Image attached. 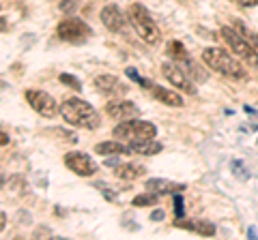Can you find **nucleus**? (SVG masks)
<instances>
[{
  "mask_svg": "<svg viewBox=\"0 0 258 240\" xmlns=\"http://www.w3.org/2000/svg\"><path fill=\"white\" fill-rule=\"evenodd\" d=\"M60 116L64 118V123H69L71 127H78V129H88L93 131L101 125V118L97 114V109L84 99L71 97L60 105Z\"/></svg>",
  "mask_w": 258,
  "mask_h": 240,
  "instance_id": "f257e3e1",
  "label": "nucleus"
},
{
  "mask_svg": "<svg viewBox=\"0 0 258 240\" xmlns=\"http://www.w3.org/2000/svg\"><path fill=\"white\" fill-rule=\"evenodd\" d=\"M203 62L207 67H211L217 73H222L226 77H232V79H245L247 73L245 69L241 67V62L232 58V54H228L226 50H220V47H207L203 50Z\"/></svg>",
  "mask_w": 258,
  "mask_h": 240,
  "instance_id": "f03ea898",
  "label": "nucleus"
},
{
  "mask_svg": "<svg viewBox=\"0 0 258 240\" xmlns=\"http://www.w3.org/2000/svg\"><path fill=\"white\" fill-rule=\"evenodd\" d=\"M127 20H129L132 28L136 30V33H138V37L142 39V41L155 45L159 39H161L157 24L153 22L151 13L147 11V7H142V5H138V3L132 5V7H129V11H127Z\"/></svg>",
  "mask_w": 258,
  "mask_h": 240,
  "instance_id": "7ed1b4c3",
  "label": "nucleus"
},
{
  "mask_svg": "<svg viewBox=\"0 0 258 240\" xmlns=\"http://www.w3.org/2000/svg\"><path fill=\"white\" fill-rule=\"evenodd\" d=\"M114 135L127 144H138V142L153 140L157 135V129H155V125L147 123V120L129 118V120H123V123H118L114 127Z\"/></svg>",
  "mask_w": 258,
  "mask_h": 240,
  "instance_id": "20e7f679",
  "label": "nucleus"
},
{
  "mask_svg": "<svg viewBox=\"0 0 258 240\" xmlns=\"http://www.w3.org/2000/svg\"><path fill=\"white\" fill-rule=\"evenodd\" d=\"M220 33H222V39L228 43V47L239 56V58H243L247 65L258 67V52H256V47L247 41V37L237 33V30L230 28V26H224Z\"/></svg>",
  "mask_w": 258,
  "mask_h": 240,
  "instance_id": "39448f33",
  "label": "nucleus"
},
{
  "mask_svg": "<svg viewBox=\"0 0 258 240\" xmlns=\"http://www.w3.org/2000/svg\"><path fill=\"white\" fill-rule=\"evenodd\" d=\"M56 35H58L60 41H67V43H84L86 39H91L93 30L82 20L69 18L56 26Z\"/></svg>",
  "mask_w": 258,
  "mask_h": 240,
  "instance_id": "423d86ee",
  "label": "nucleus"
},
{
  "mask_svg": "<svg viewBox=\"0 0 258 240\" xmlns=\"http://www.w3.org/2000/svg\"><path fill=\"white\" fill-rule=\"evenodd\" d=\"M161 73H164V77L168 79V84H172L174 88H179L181 92L196 94V86H194V82L187 77L185 69L179 67L176 62H164V65H161Z\"/></svg>",
  "mask_w": 258,
  "mask_h": 240,
  "instance_id": "0eeeda50",
  "label": "nucleus"
},
{
  "mask_svg": "<svg viewBox=\"0 0 258 240\" xmlns=\"http://www.w3.org/2000/svg\"><path fill=\"white\" fill-rule=\"evenodd\" d=\"M26 101L37 114H41L45 118H54L60 111L58 103L54 101L52 94H47L43 90H26Z\"/></svg>",
  "mask_w": 258,
  "mask_h": 240,
  "instance_id": "6e6552de",
  "label": "nucleus"
},
{
  "mask_svg": "<svg viewBox=\"0 0 258 240\" xmlns=\"http://www.w3.org/2000/svg\"><path fill=\"white\" fill-rule=\"evenodd\" d=\"M64 165L78 176H93L97 172L95 161L84 153H67L64 155Z\"/></svg>",
  "mask_w": 258,
  "mask_h": 240,
  "instance_id": "1a4fd4ad",
  "label": "nucleus"
},
{
  "mask_svg": "<svg viewBox=\"0 0 258 240\" xmlns=\"http://www.w3.org/2000/svg\"><path fill=\"white\" fill-rule=\"evenodd\" d=\"M106 114L112 116V118H116V120H129V118H138L140 109L132 101L116 99V101H108L106 103Z\"/></svg>",
  "mask_w": 258,
  "mask_h": 240,
  "instance_id": "9d476101",
  "label": "nucleus"
},
{
  "mask_svg": "<svg viewBox=\"0 0 258 240\" xmlns=\"http://www.w3.org/2000/svg\"><path fill=\"white\" fill-rule=\"evenodd\" d=\"M101 22L103 26L112 33H118V30H123V24H125V18L120 15V9L116 5H108L101 9Z\"/></svg>",
  "mask_w": 258,
  "mask_h": 240,
  "instance_id": "9b49d317",
  "label": "nucleus"
},
{
  "mask_svg": "<svg viewBox=\"0 0 258 240\" xmlns=\"http://www.w3.org/2000/svg\"><path fill=\"white\" fill-rule=\"evenodd\" d=\"M185 189V185H179V182L172 180H164V178H151L147 180V191H153L157 195H168V193H181Z\"/></svg>",
  "mask_w": 258,
  "mask_h": 240,
  "instance_id": "f8f14e48",
  "label": "nucleus"
},
{
  "mask_svg": "<svg viewBox=\"0 0 258 240\" xmlns=\"http://www.w3.org/2000/svg\"><path fill=\"white\" fill-rule=\"evenodd\" d=\"M151 94L159 103H164V105H170V107H181L183 105V97H181V94L168 90V88H164V86H151Z\"/></svg>",
  "mask_w": 258,
  "mask_h": 240,
  "instance_id": "ddd939ff",
  "label": "nucleus"
},
{
  "mask_svg": "<svg viewBox=\"0 0 258 240\" xmlns=\"http://www.w3.org/2000/svg\"><path fill=\"white\" fill-rule=\"evenodd\" d=\"M97 155L103 157H118V155H132V146L129 144H120V142H101L95 146Z\"/></svg>",
  "mask_w": 258,
  "mask_h": 240,
  "instance_id": "4468645a",
  "label": "nucleus"
},
{
  "mask_svg": "<svg viewBox=\"0 0 258 240\" xmlns=\"http://www.w3.org/2000/svg\"><path fill=\"white\" fill-rule=\"evenodd\" d=\"M174 227H183V229H189V231H198L200 236H215V225L211 221H176Z\"/></svg>",
  "mask_w": 258,
  "mask_h": 240,
  "instance_id": "2eb2a0df",
  "label": "nucleus"
},
{
  "mask_svg": "<svg viewBox=\"0 0 258 240\" xmlns=\"http://www.w3.org/2000/svg\"><path fill=\"white\" fill-rule=\"evenodd\" d=\"M95 88L103 94H112V92H123V86H120L118 77L114 75H97L95 77Z\"/></svg>",
  "mask_w": 258,
  "mask_h": 240,
  "instance_id": "dca6fc26",
  "label": "nucleus"
},
{
  "mask_svg": "<svg viewBox=\"0 0 258 240\" xmlns=\"http://www.w3.org/2000/svg\"><path fill=\"white\" fill-rule=\"evenodd\" d=\"M132 146V153L136 155H144V157H151V155H157L161 153V144L155 140H147V142H138V144H129Z\"/></svg>",
  "mask_w": 258,
  "mask_h": 240,
  "instance_id": "f3484780",
  "label": "nucleus"
},
{
  "mask_svg": "<svg viewBox=\"0 0 258 240\" xmlns=\"http://www.w3.org/2000/svg\"><path fill=\"white\" fill-rule=\"evenodd\" d=\"M114 174L118 176V178H123V180H136L138 176L144 174V167L136 165V163H123V165H116Z\"/></svg>",
  "mask_w": 258,
  "mask_h": 240,
  "instance_id": "a211bd4d",
  "label": "nucleus"
},
{
  "mask_svg": "<svg viewBox=\"0 0 258 240\" xmlns=\"http://www.w3.org/2000/svg\"><path fill=\"white\" fill-rule=\"evenodd\" d=\"M132 204H134L136 208L153 206V204H157V193H153V191H147V193H142V195H136Z\"/></svg>",
  "mask_w": 258,
  "mask_h": 240,
  "instance_id": "6ab92c4d",
  "label": "nucleus"
},
{
  "mask_svg": "<svg viewBox=\"0 0 258 240\" xmlns=\"http://www.w3.org/2000/svg\"><path fill=\"white\" fill-rule=\"evenodd\" d=\"M60 82L62 84H67L69 88H74V90H82V84H80V79L74 77V75H69V73H60Z\"/></svg>",
  "mask_w": 258,
  "mask_h": 240,
  "instance_id": "aec40b11",
  "label": "nucleus"
},
{
  "mask_svg": "<svg viewBox=\"0 0 258 240\" xmlns=\"http://www.w3.org/2000/svg\"><path fill=\"white\" fill-rule=\"evenodd\" d=\"M78 7H80V0H60V11L67 13V15L76 13Z\"/></svg>",
  "mask_w": 258,
  "mask_h": 240,
  "instance_id": "412c9836",
  "label": "nucleus"
},
{
  "mask_svg": "<svg viewBox=\"0 0 258 240\" xmlns=\"http://www.w3.org/2000/svg\"><path fill=\"white\" fill-rule=\"evenodd\" d=\"M127 75L132 77L134 82H138V84H140L142 88H151V86H153V82H149V79H142V77H140L138 73H136V69H127Z\"/></svg>",
  "mask_w": 258,
  "mask_h": 240,
  "instance_id": "4be33fe9",
  "label": "nucleus"
},
{
  "mask_svg": "<svg viewBox=\"0 0 258 240\" xmlns=\"http://www.w3.org/2000/svg\"><path fill=\"white\" fill-rule=\"evenodd\" d=\"M174 212H176V219H183L185 206H183V197L179 193H174Z\"/></svg>",
  "mask_w": 258,
  "mask_h": 240,
  "instance_id": "5701e85b",
  "label": "nucleus"
},
{
  "mask_svg": "<svg viewBox=\"0 0 258 240\" xmlns=\"http://www.w3.org/2000/svg\"><path fill=\"white\" fill-rule=\"evenodd\" d=\"M232 170H235V174L239 176V178H247V176H249V172H243L245 165L241 161H232Z\"/></svg>",
  "mask_w": 258,
  "mask_h": 240,
  "instance_id": "b1692460",
  "label": "nucleus"
},
{
  "mask_svg": "<svg viewBox=\"0 0 258 240\" xmlns=\"http://www.w3.org/2000/svg\"><path fill=\"white\" fill-rule=\"evenodd\" d=\"M235 3L241 5V7H256L258 0H235Z\"/></svg>",
  "mask_w": 258,
  "mask_h": 240,
  "instance_id": "393cba45",
  "label": "nucleus"
},
{
  "mask_svg": "<svg viewBox=\"0 0 258 240\" xmlns=\"http://www.w3.org/2000/svg\"><path fill=\"white\" fill-rule=\"evenodd\" d=\"M247 39H249V41H252V45H254L256 50H258V35H256V33H249V35H247Z\"/></svg>",
  "mask_w": 258,
  "mask_h": 240,
  "instance_id": "a878e982",
  "label": "nucleus"
},
{
  "mask_svg": "<svg viewBox=\"0 0 258 240\" xmlns=\"http://www.w3.org/2000/svg\"><path fill=\"white\" fill-rule=\"evenodd\" d=\"M151 219H153V221H159V219H164V210H155V212L151 214Z\"/></svg>",
  "mask_w": 258,
  "mask_h": 240,
  "instance_id": "bb28decb",
  "label": "nucleus"
},
{
  "mask_svg": "<svg viewBox=\"0 0 258 240\" xmlns=\"http://www.w3.org/2000/svg\"><path fill=\"white\" fill-rule=\"evenodd\" d=\"M5 225H7V214H5L3 210H0V231L5 229Z\"/></svg>",
  "mask_w": 258,
  "mask_h": 240,
  "instance_id": "cd10ccee",
  "label": "nucleus"
},
{
  "mask_svg": "<svg viewBox=\"0 0 258 240\" xmlns=\"http://www.w3.org/2000/svg\"><path fill=\"white\" fill-rule=\"evenodd\" d=\"M7 144H9V135H5L0 131V146H7Z\"/></svg>",
  "mask_w": 258,
  "mask_h": 240,
  "instance_id": "c85d7f7f",
  "label": "nucleus"
},
{
  "mask_svg": "<svg viewBox=\"0 0 258 240\" xmlns=\"http://www.w3.org/2000/svg\"><path fill=\"white\" fill-rule=\"evenodd\" d=\"M247 236H249V238H256V229H254V227H249V231H247Z\"/></svg>",
  "mask_w": 258,
  "mask_h": 240,
  "instance_id": "c756f323",
  "label": "nucleus"
},
{
  "mask_svg": "<svg viewBox=\"0 0 258 240\" xmlns=\"http://www.w3.org/2000/svg\"><path fill=\"white\" fill-rule=\"evenodd\" d=\"M3 185H5V174L0 172V187H3Z\"/></svg>",
  "mask_w": 258,
  "mask_h": 240,
  "instance_id": "7c9ffc66",
  "label": "nucleus"
}]
</instances>
